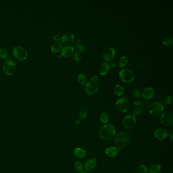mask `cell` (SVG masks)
<instances>
[{"instance_id":"8","label":"cell","mask_w":173,"mask_h":173,"mask_svg":"<svg viewBox=\"0 0 173 173\" xmlns=\"http://www.w3.org/2000/svg\"><path fill=\"white\" fill-rule=\"evenodd\" d=\"M13 55L16 59L20 61H23L27 59L28 57V52L27 50L22 47H15L13 49Z\"/></svg>"},{"instance_id":"23","label":"cell","mask_w":173,"mask_h":173,"mask_svg":"<svg viewBox=\"0 0 173 173\" xmlns=\"http://www.w3.org/2000/svg\"><path fill=\"white\" fill-rule=\"evenodd\" d=\"M76 47L78 49V51L80 52L81 54H83L86 52V48L83 45L81 39L80 38L77 39L76 41Z\"/></svg>"},{"instance_id":"4","label":"cell","mask_w":173,"mask_h":173,"mask_svg":"<svg viewBox=\"0 0 173 173\" xmlns=\"http://www.w3.org/2000/svg\"><path fill=\"white\" fill-rule=\"evenodd\" d=\"M166 107L159 102H154L149 107V112L152 116L155 117L161 116Z\"/></svg>"},{"instance_id":"14","label":"cell","mask_w":173,"mask_h":173,"mask_svg":"<svg viewBox=\"0 0 173 173\" xmlns=\"http://www.w3.org/2000/svg\"><path fill=\"white\" fill-rule=\"evenodd\" d=\"M96 162H97V161H96V157H93L89 159V160L87 161L85 164L84 169L86 171H91L96 168Z\"/></svg>"},{"instance_id":"6","label":"cell","mask_w":173,"mask_h":173,"mask_svg":"<svg viewBox=\"0 0 173 173\" xmlns=\"http://www.w3.org/2000/svg\"><path fill=\"white\" fill-rule=\"evenodd\" d=\"M116 107L118 111L120 112H127L130 109V103L127 98H122L117 101Z\"/></svg>"},{"instance_id":"41","label":"cell","mask_w":173,"mask_h":173,"mask_svg":"<svg viewBox=\"0 0 173 173\" xmlns=\"http://www.w3.org/2000/svg\"><path fill=\"white\" fill-rule=\"evenodd\" d=\"M80 173H88V172H85V171H82L81 172H80Z\"/></svg>"},{"instance_id":"3","label":"cell","mask_w":173,"mask_h":173,"mask_svg":"<svg viewBox=\"0 0 173 173\" xmlns=\"http://www.w3.org/2000/svg\"><path fill=\"white\" fill-rule=\"evenodd\" d=\"M129 137L126 133L119 132L115 136L114 142L115 144L119 148H125L129 143Z\"/></svg>"},{"instance_id":"38","label":"cell","mask_w":173,"mask_h":173,"mask_svg":"<svg viewBox=\"0 0 173 173\" xmlns=\"http://www.w3.org/2000/svg\"><path fill=\"white\" fill-rule=\"evenodd\" d=\"M110 66L112 67L113 68H116L117 66V63L115 61H111V62Z\"/></svg>"},{"instance_id":"12","label":"cell","mask_w":173,"mask_h":173,"mask_svg":"<svg viewBox=\"0 0 173 173\" xmlns=\"http://www.w3.org/2000/svg\"><path fill=\"white\" fill-rule=\"evenodd\" d=\"M115 55V50L112 47L106 49L103 52L104 59L106 62H111L113 60Z\"/></svg>"},{"instance_id":"13","label":"cell","mask_w":173,"mask_h":173,"mask_svg":"<svg viewBox=\"0 0 173 173\" xmlns=\"http://www.w3.org/2000/svg\"><path fill=\"white\" fill-rule=\"evenodd\" d=\"M168 132L164 129H157L154 132V137L156 139L159 141H164L168 137Z\"/></svg>"},{"instance_id":"34","label":"cell","mask_w":173,"mask_h":173,"mask_svg":"<svg viewBox=\"0 0 173 173\" xmlns=\"http://www.w3.org/2000/svg\"><path fill=\"white\" fill-rule=\"evenodd\" d=\"M142 112V108L140 107H138L136 108V109H135L134 112V114L135 116H136L137 115H139L141 114Z\"/></svg>"},{"instance_id":"26","label":"cell","mask_w":173,"mask_h":173,"mask_svg":"<svg viewBox=\"0 0 173 173\" xmlns=\"http://www.w3.org/2000/svg\"><path fill=\"white\" fill-rule=\"evenodd\" d=\"M100 120L102 123L107 124L109 120V116L108 113L106 112L102 113L100 115Z\"/></svg>"},{"instance_id":"24","label":"cell","mask_w":173,"mask_h":173,"mask_svg":"<svg viewBox=\"0 0 173 173\" xmlns=\"http://www.w3.org/2000/svg\"><path fill=\"white\" fill-rule=\"evenodd\" d=\"M88 110L85 107H82L79 111V117L81 120H84L88 116Z\"/></svg>"},{"instance_id":"16","label":"cell","mask_w":173,"mask_h":173,"mask_svg":"<svg viewBox=\"0 0 173 173\" xmlns=\"http://www.w3.org/2000/svg\"><path fill=\"white\" fill-rule=\"evenodd\" d=\"M154 94L155 91L153 88H147L144 90L142 93V96L145 100H150L153 98Z\"/></svg>"},{"instance_id":"36","label":"cell","mask_w":173,"mask_h":173,"mask_svg":"<svg viewBox=\"0 0 173 173\" xmlns=\"http://www.w3.org/2000/svg\"><path fill=\"white\" fill-rule=\"evenodd\" d=\"M52 39L54 40V41H57L58 42V41H59V40H61V36L59 35H54L53 36V38H52Z\"/></svg>"},{"instance_id":"37","label":"cell","mask_w":173,"mask_h":173,"mask_svg":"<svg viewBox=\"0 0 173 173\" xmlns=\"http://www.w3.org/2000/svg\"><path fill=\"white\" fill-rule=\"evenodd\" d=\"M134 105L136 106H139L141 105V102L139 100H136L135 102H134Z\"/></svg>"},{"instance_id":"5","label":"cell","mask_w":173,"mask_h":173,"mask_svg":"<svg viewBox=\"0 0 173 173\" xmlns=\"http://www.w3.org/2000/svg\"><path fill=\"white\" fill-rule=\"evenodd\" d=\"M16 68L15 63L11 59H7L3 64V70L6 75H13L16 71Z\"/></svg>"},{"instance_id":"27","label":"cell","mask_w":173,"mask_h":173,"mask_svg":"<svg viewBox=\"0 0 173 173\" xmlns=\"http://www.w3.org/2000/svg\"><path fill=\"white\" fill-rule=\"evenodd\" d=\"M78 81L81 85H85L86 82V78L85 76L82 74H79L78 76Z\"/></svg>"},{"instance_id":"19","label":"cell","mask_w":173,"mask_h":173,"mask_svg":"<svg viewBox=\"0 0 173 173\" xmlns=\"http://www.w3.org/2000/svg\"><path fill=\"white\" fill-rule=\"evenodd\" d=\"M74 155L79 159H82L85 158L86 155L85 150L80 147H77L74 150Z\"/></svg>"},{"instance_id":"28","label":"cell","mask_w":173,"mask_h":173,"mask_svg":"<svg viewBox=\"0 0 173 173\" xmlns=\"http://www.w3.org/2000/svg\"><path fill=\"white\" fill-rule=\"evenodd\" d=\"M162 45L165 46H171L173 44V39L171 37H166L164 38L162 41Z\"/></svg>"},{"instance_id":"1","label":"cell","mask_w":173,"mask_h":173,"mask_svg":"<svg viewBox=\"0 0 173 173\" xmlns=\"http://www.w3.org/2000/svg\"><path fill=\"white\" fill-rule=\"evenodd\" d=\"M116 135V130L111 124H105L99 132L100 138L104 141H110Z\"/></svg>"},{"instance_id":"21","label":"cell","mask_w":173,"mask_h":173,"mask_svg":"<svg viewBox=\"0 0 173 173\" xmlns=\"http://www.w3.org/2000/svg\"><path fill=\"white\" fill-rule=\"evenodd\" d=\"M161 166L158 164H153L149 166V171L150 173H159L161 172Z\"/></svg>"},{"instance_id":"33","label":"cell","mask_w":173,"mask_h":173,"mask_svg":"<svg viewBox=\"0 0 173 173\" xmlns=\"http://www.w3.org/2000/svg\"><path fill=\"white\" fill-rule=\"evenodd\" d=\"M132 95L134 96V98L136 99H139L141 96V91L138 89H134L132 91Z\"/></svg>"},{"instance_id":"32","label":"cell","mask_w":173,"mask_h":173,"mask_svg":"<svg viewBox=\"0 0 173 173\" xmlns=\"http://www.w3.org/2000/svg\"><path fill=\"white\" fill-rule=\"evenodd\" d=\"M138 171L139 173H146L148 172V168L144 164H141L138 168Z\"/></svg>"},{"instance_id":"7","label":"cell","mask_w":173,"mask_h":173,"mask_svg":"<svg viewBox=\"0 0 173 173\" xmlns=\"http://www.w3.org/2000/svg\"><path fill=\"white\" fill-rule=\"evenodd\" d=\"M120 80L125 82V83H130L134 81L135 76L132 71L129 69H123L120 71L119 73Z\"/></svg>"},{"instance_id":"29","label":"cell","mask_w":173,"mask_h":173,"mask_svg":"<svg viewBox=\"0 0 173 173\" xmlns=\"http://www.w3.org/2000/svg\"><path fill=\"white\" fill-rule=\"evenodd\" d=\"M73 60L75 63H78L82 59V54L78 51L75 52L73 54Z\"/></svg>"},{"instance_id":"31","label":"cell","mask_w":173,"mask_h":173,"mask_svg":"<svg viewBox=\"0 0 173 173\" xmlns=\"http://www.w3.org/2000/svg\"><path fill=\"white\" fill-rule=\"evenodd\" d=\"M8 56V52L5 48H2L0 49V57L5 59Z\"/></svg>"},{"instance_id":"2","label":"cell","mask_w":173,"mask_h":173,"mask_svg":"<svg viewBox=\"0 0 173 173\" xmlns=\"http://www.w3.org/2000/svg\"><path fill=\"white\" fill-rule=\"evenodd\" d=\"M100 86V80L98 76H94L86 84L85 90L89 95L95 94L98 90Z\"/></svg>"},{"instance_id":"9","label":"cell","mask_w":173,"mask_h":173,"mask_svg":"<svg viewBox=\"0 0 173 173\" xmlns=\"http://www.w3.org/2000/svg\"><path fill=\"white\" fill-rule=\"evenodd\" d=\"M137 119L133 114H129L123 118L122 125L125 129H130L136 125Z\"/></svg>"},{"instance_id":"11","label":"cell","mask_w":173,"mask_h":173,"mask_svg":"<svg viewBox=\"0 0 173 173\" xmlns=\"http://www.w3.org/2000/svg\"><path fill=\"white\" fill-rule=\"evenodd\" d=\"M75 36L72 32H67L61 37V40L64 44L69 45L75 41Z\"/></svg>"},{"instance_id":"30","label":"cell","mask_w":173,"mask_h":173,"mask_svg":"<svg viewBox=\"0 0 173 173\" xmlns=\"http://www.w3.org/2000/svg\"><path fill=\"white\" fill-rule=\"evenodd\" d=\"M75 168L76 169L77 171L79 172H81L83 171V166L81 162L79 161H76L75 162Z\"/></svg>"},{"instance_id":"17","label":"cell","mask_w":173,"mask_h":173,"mask_svg":"<svg viewBox=\"0 0 173 173\" xmlns=\"http://www.w3.org/2000/svg\"><path fill=\"white\" fill-rule=\"evenodd\" d=\"M118 153L117 149H116L115 147H108L106 149L105 154L108 157L114 158L118 155Z\"/></svg>"},{"instance_id":"15","label":"cell","mask_w":173,"mask_h":173,"mask_svg":"<svg viewBox=\"0 0 173 173\" xmlns=\"http://www.w3.org/2000/svg\"><path fill=\"white\" fill-rule=\"evenodd\" d=\"M74 53V48L73 47L70 45H67L62 49L61 55L65 57H70L73 55Z\"/></svg>"},{"instance_id":"18","label":"cell","mask_w":173,"mask_h":173,"mask_svg":"<svg viewBox=\"0 0 173 173\" xmlns=\"http://www.w3.org/2000/svg\"><path fill=\"white\" fill-rule=\"evenodd\" d=\"M111 69L110 64L107 62L102 64L99 67V73L102 76L106 75L109 73Z\"/></svg>"},{"instance_id":"22","label":"cell","mask_w":173,"mask_h":173,"mask_svg":"<svg viewBox=\"0 0 173 173\" xmlns=\"http://www.w3.org/2000/svg\"><path fill=\"white\" fill-rule=\"evenodd\" d=\"M114 92L117 96H122L124 93V88L123 86L120 85V84H117L114 86Z\"/></svg>"},{"instance_id":"35","label":"cell","mask_w":173,"mask_h":173,"mask_svg":"<svg viewBox=\"0 0 173 173\" xmlns=\"http://www.w3.org/2000/svg\"><path fill=\"white\" fill-rule=\"evenodd\" d=\"M172 103V97L170 96L166 97L165 98V101H164V103L166 104V105H171Z\"/></svg>"},{"instance_id":"39","label":"cell","mask_w":173,"mask_h":173,"mask_svg":"<svg viewBox=\"0 0 173 173\" xmlns=\"http://www.w3.org/2000/svg\"><path fill=\"white\" fill-rule=\"evenodd\" d=\"M81 122V120L80 118L77 119L76 120V121H75V123H76V124H77V125H79V124H80Z\"/></svg>"},{"instance_id":"10","label":"cell","mask_w":173,"mask_h":173,"mask_svg":"<svg viewBox=\"0 0 173 173\" xmlns=\"http://www.w3.org/2000/svg\"><path fill=\"white\" fill-rule=\"evenodd\" d=\"M161 122L166 126H172L173 125V114L171 111H166L161 116Z\"/></svg>"},{"instance_id":"40","label":"cell","mask_w":173,"mask_h":173,"mask_svg":"<svg viewBox=\"0 0 173 173\" xmlns=\"http://www.w3.org/2000/svg\"><path fill=\"white\" fill-rule=\"evenodd\" d=\"M173 134H171V136H170V140H171V141L172 142H173Z\"/></svg>"},{"instance_id":"25","label":"cell","mask_w":173,"mask_h":173,"mask_svg":"<svg viewBox=\"0 0 173 173\" xmlns=\"http://www.w3.org/2000/svg\"><path fill=\"white\" fill-rule=\"evenodd\" d=\"M128 63V59L125 56H122L119 61V67L120 68H125Z\"/></svg>"},{"instance_id":"20","label":"cell","mask_w":173,"mask_h":173,"mask_svg":"<svg viewBox=\"0 0 173 173\" xmlns=\"http://www.w3.org/2000/svg\"><path fill=\"white\" fill-rule=\"evenodd\" d=\"M62 48V44L59 42H55L51 46V50L53 53L56 54L61 51Z\"/></svg>"}]
</instances>
